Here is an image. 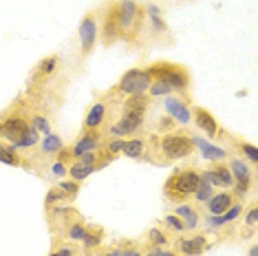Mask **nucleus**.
Here are the masks:
<instances>
[{
	"mask_svg": "<svg viewBox=\"0 0 258 256\" xmlns=\"http://www.w3.org/2000/svg\"><path fill=\"white\" fill-rule=\"evenodd\" d=\"M146 110H148V95H131L124 104V113L121 117L110 124L108 128V135L110 137H128L133 133H137L139 128L144 126V119H146Z\"/></svg>",
	"mask_w": 258,
	"mask_h": 256,
	"instance_id": "1",
	"label": "nucleus"
},
{
	"mask_svg": "<svg viewBox=\"0 0 258 256\" xmlns=\"http://www.w3.org/2000/svg\"><path fill=\"white\" fill-rule=\"evenodd\" d=\"M201 183V172L195 170V168H179L168 177L166 185H163V192L170 201L174 203H183L185 199H190L195 195L197 185Z\"/></svg>",
	"mask_w": 258,
	"mask_h": 256,
	"instance_id": "2",
	"label": "nucleus"
},
{
	"mask_svg": "<svg viewBox=\"0 0 258 256\" xmlns=\"http://www.w3.org/2000/svg\"><path fill=\"white\" fill-rule=\"evenodd\" d=\"M117 18H119L121 38L133 42L142 31V20H144L142 5L137 0H121V3H117Z\"/></svg>",
	"mask_w": 258,
	"mask_h": 256,
	"instance_id": "3",
	"label": "nucleus"
},
{
	"mask_svg": "<svg viewBox=\"0 0 258 256\" xmlns=\"http://www.w3.org/2000/svg\"><path fill=\"white\" fill-rule=\"evenodd\" d=\"M148 75L152 80H163L172 86V91H187L190 89V71L181 64H170V62H155L150 64L148 69Z\"/></svg>",
	"mask_w": 258,
	"mask_h": 256,
	"instance_id": "4",
	"label": "nucleus"
},
{
	"mask_svg": "<svg viewBox=\"0 0 258 256\" xmlns=\"http://www.w3.org/2000/svg\"><path fill=\"white\" fill-rule=\"evenodd\" d=\"M195 153V144L192 137L183 135V133H168V135L159 137V155L161 161H177V159H185Z\"/></svg>",
	"mask_w": 258,
	"mask_h": 256,
	"instance_id": "5",
	"label": "nucleus"
},
{
	"mask_svg": "<svg viewBox=\"0 0 258 256\" xmlns=\"http://www.w3.org/2000/svg\"><path fill=\"white\" fill-rule=\"evenodd\" d=\"M150 84H152V78L148 75L146 69H131V71L124 73V78L119 80L115 91H119L121 95H126V97L144 95V93H148Z\"/></svg>",
	"mask_w": 258,
	"mask_h": 256,
	"instance_id": "6",
	"label": "nucleus"
},
{
	"mask_svg": "<svg viewBox=\"0 0 258 256\" xmlns=\"http://www.w3.org/2000/svg\"><path fill=\"white\" fill-rule=\"evenodd\" d=\"M78 36H80L82 55H91V51L95 49V44H97V36H99L97 20H95V14H93V11L82 18L80 29H78Z\"/></svg>",
	"mask_w": 258,
	"mask_h": 256,
	"instance_id": "7",
	"label": "nucleus"
},
{
	"mask_svg": "<svg viewBox=\"0 0 258 256\" xmlns=\"http://www.w3.org/2000/svg\"><path fill=\"white\" fill-rule=\"evenodd\" d=\"M29 128V119L25 115H18V113H11L7 115L3 121H0V137L7 139V142L14 146L16 142L20 139V135Z\"/></svg>",
	"mask_w": 258,
	"mask_h": 256,
	"instance_id": "8",
	"label": "nucleus"
},
{
	"mask_svg": "<svg viewBox=\"0 0 258 256\" xmlns=\"http://www.w3.org/2000/svg\"><path fill=\"white\" fill-rule=\"evenodd\" d=\"M104 142H106V139H104L102 131H84L75 139V144L71 146V153H73V157H80L84 153H97V150L104 146Z\"/></svg>",
	"mask_w": 258,
	"mask_h": 256,
	"instance_id": "9",
	"label": "nucleus"
},
{
	"mask_svg": "<svg viewBox=\"0 0 258 256\" xmlns=\"http://www.w3.org/2000/svg\"><path fill=\"white\" fill-rule=\"evenodd\" d=\"M106 117H108V102L97 100L95 104H91L89 113L84 117V131H102Z\"/></svg>",
	"mask_w": 258,
	"mask_h": 256,
	"instance_id": "10",
	"label": "nucleus"
},
{
	"mask_svg": "<svg viewBox=\"0 0 258 256\" xmlns=\"http://www.w3.org/2000/svg\"><path fill=\"white\" fill-rule=\"evenodd\" d=\"M177 249L181 252V256H201L210 249V241L208 234H197L190 238H179L177 241Z\"/></svg>",
	"mask_w": 258,
	"mask_h": 256,
	"instance_id": "11",
	"label": "nucleus"
},
{
	"mask_svg": "<svg viewBox=\"0 0 258 256\" xmlns=\"http://www.w3.org/2000/svg\"><path fill=\"white\" fill-rule=\"evenodd\" d=\"M166 110L174 121H179V124H183V126L190 124L192 110H190V106H187L185 100H181V97H177V95H166Z\"/></svg>",
	"mask_w": 258,
	"mask_h": 256,
	"instance_id": "12",
	"label": "nucleus"
},
{
	"mask_svg": "<svg viewBox=\"0 0 258 256\" xmlns=\"http://www.w3.org/2000/svg\"><path fill=\"white\" fill-rule=\"evenodd\" d=\"M102 38L106 44H113L121 38V31H119V18H117V5H113L106 16H104V25H102Z\"/></svg>",
	"mask_w": 258,
	"mask_h": 256,
	"instance_id": "13",
	"label": "nucleus"
},
{
	"mask_svg": "<svg viewBox=\"0 0 258 256\" xmlns=\"http://www.w3.org/2000/svg\"><path fill=\"white\" fill-rule=\"evenodd\" d=\"M192 117H195L197 128H201V131H203L210 139L219 137V124H216L214 115L210 113V110H205V108H201V106H197V108H192Z\"/></svg>",
	"mask_w": 258,
	"mask_h": 256,
	"instance_id": "14",
	"label": "nucleus"
},
{
	"mask_svg": "<svg viewBox=\"0 0 258 256\" xmlns=\"http://www.w3.org/2000/svg\"><path fill=\"white\" fill-rule=\"evenodd\" d=\"M174 214L183 221L185 230H197L201 225V214H199V208L192 206V203H179Z\"/></svg>",
	"mask_w": 258,
	"mask_h": 256,
	"instance_id": "15",
	"label": "nucleus"
},
{
	"mask_svg": "<svg viewBox=\"0 0 258 256\" xmlns=\"http://www.w3.org/2000/svg\"><path fill=\"white\" fill-rule=\"evenodd\" d=\"M234 203H236V199H234L232 192H225V190H223V192H214L212 199L205 203V208H208L210 214H214V217H216V214H223V212H225L227 208H232Z\"/></svg>",
	"mask_w": 258,
	"mask_h": 256,
	"instance_id": "16",
	"label": "nucleus"
},
{
	"mask_svg": "<svg viewBox=\"0 0 258 256\" xmlns=\"http://www.w3.org/2000/svg\"><path fill=\"white\" fill-rule=\"evenodd\" d=\"M192 144H195V148H199L203 153L205 159H210V161H223V159H227V150L225 148H221V146H214V144H210L208 139H201V137H192Z\"/></svg>",
	"mask_w": 258,
	"mask_h": 256,
	"instance_id": "17",
	"label": "nucleus"
},
{
	"mask_svg": "<svg viewBox=\"0 0 258 256\" xmlns=\"http://www.w3.org/2000/svg\"><path fill=\"white\" fill-rule=\"evenodd\" d=\"M104 228H97V225H86V234L82 238V247H84V252H93V249L102 247L104 243Z\"/></svg>",
	"mask_w": 258,
	"mask_h": 256,
	"instance_id": "18",
	"label": "nucleus"
},
{
	"mask_svg": "<svg viewBox=\"0 0 258 256\" xmlns=\"http://www.w3.org/2000/svg\"><path fill=\"white\" fill-rule=\"evenodd\" d=\"M121 155H126L128 159H144V155H146V139H142V137L124 139Z\"/></svg>",
	"mask_w": 258,
	"mask_h": 256,
	"instance_id": "19",
	"label": "nucleus"
},
{
	"mask_svg": "<svg viewBox=\"0 0 258 256\" xmlns=\"http://www.w3.org/2000/svg\"><path fill=\"white\" fill-rule=\"evenodd\" d=\"M227 168H230L234 181H240V179H254V170H251V166L245 159H240V157H232Z\"/></svg>",
	"mask_w": 258,
	"mask_h": 256,
	"instance_id": "20",
	"label": "nucleus"
},
{
	"mask_svg": "<svg viewBox=\"0 0 258 256\" xmlns=\"http://www.w3.org/2000/svg\"><path fill=\"white\" fill-rule=\"evenodd\" d=\"M62 148H67L62 137L53 135V133H49L44 139H40V150H42V155H57Z\"/></svg>",
	"mask_w": 258,
	"mask_h": 256,
	"instance_id": "21",
	"label": "nucleus"
},
{
	"mask_svg": "<svg viewBox=\"0 0 258 256\" xmlns=\"http://www.w3.org/2000/svg\"><path fill=\"white\" fill-rule=\"evenodd\" d=\"M95 172V166H84V164H78V161H73L71 166L67 168V174L73 179V181H84V179H89L91 174Z\"/></svg>",
	"mask_w": 258,
	"mask_h": 256,
	"instance_id": "22",
	"label": "nucleus"
},
{
	"mask_svg": "<svg viewBox=\"0 0 258 256\" xmlns=\"http://www.w3.org/2000/svg\"><path fill=\"white\" fill-rule=\"evenodd\" d=\"M0 164L22 166V159L18 157V150L11 146V144H0Z\"/></svg>",
	"mask_w": 258,
	"mask_h": 256,
	"instance_id": "23",
	"label": "nucleus"
},
{
	"mask_svg": "<svg viewBox=\"0 0 258 256\" xmlns=\"http://www.w3.org/2000/svg\"><path fill=\"white\" fill-rule=\"evenodd\" d=\"M212 195H214V188L205 181V179H201V183L197 185V190H195V195H192V197H195L197 206H205V203L212 199Z\"/></svg>",
	"mask_w": 258,
	"mask_h": 256,
	"instance_id": "24",
	"label": "nucleus"
},
{
	"mask_svg": "<svg viewBox=\"0 0 258 256\" xmlns=\"http://www.w3.org/2000/svg\"><path fill=\"white\" fill-rule=\"evenodd\" d=\"M86 234V225H84V221H75L73 225H69L67 232H64V238L67 241H71V243H80L82 238H84Z\"/></svg>",
	"mask_w": 258,
	"mask_h": 256,
	"instance_id": "25",
	"label": "nucleus"
},
{
	"mask_svg": "<svg viewBox=\"0 0 258 256\" xmlns=\"http://www.w3.org/2000/svg\"><path fill=\"white\" fill-rule=\"evenodd\" d=\"M238 150L240 155H243V159L249 161V166H256L258 164V153H256V146L249 142H236V146H234Z\"/></svg>",
	"mask_w": 258,
	"mask_h": 256,
	"instance_id": "26",
	"label": "nucleus"
},
{
	"mask_svg": "<svg viewBox=\"0 0 258 256\" xmlns=\"http://www.w3.org/2000/svg\"><path fill=\"white\" fill-rule=\"evenodd\" d=\"M55 67H57V55H49L36 67V75L38 78H46V75H51L55 71Z\"/></svg>",
	"mask_w": 258,
	"mask_h": 256,
	"instance_id": "27",
	"label": "nucleus"
},
{
	"mask_svg": "<svg viewBox=\"0 0 258 256\" xmlns=\"http://www.w3.org/2000/svg\"><path fill=\"white\" fill-rule=\"evenodd\" d=\"M170 93H174L172 86H170L168 82H163V80H152V84L148 89L150 97H166V95H170Z\"/></svg>",
	"mask_w": 258,
	"mask_h": 256,
	"instance_id": "28",
	"label": "nucleus"
},
{
	"mask_svg": "<svg viewBox=\"0 0 258 256\" xmlns=\"http://www.w3.org/2000/svg\"><path fill=\"white\" fill-rule=\"evenodd\" d=\"M67 201H69L67 195H64L57 185L46 192V208H49V210H51V208H55V206H60V203H67Z\"/></svg>",
	"mask_w": 258,
	"mask_h": 256,
	"instance_id": "29",
	"label": "nucleus"
},
{
	"mask_svg": "<svg viewBox=\"0 0 258 256\" xmlns=\"http://www.w3.org/2000/svg\"><path fill=\"white\" fill-rule=\"evenodd\" d=\"M148 243H150V247H166L168 245V236L163 234V232L159 228H150L148 230Z\"/></svg>",
	"mask_w": 258,
	"mask_h": 256,
	"instance_id": "30",
	"label": "nucleus"
},
{
	"mask_svg": "<svg viewBox=\"0 0 258 256\" xmlns=\"http://www.w3.org/2000/svg\"><path fill=\"white\" fill-rule=\"evenodd\" d=\"M121 148H124V139H121V137H113V139H108V142H104V146H102L104 153L110 155V157L119 155V153H121Z\"/></svg>",
	"mask_w": 258,
	"mask_h": 256,
	"instance_id": "31",
	"label": "nucleus"
},
{
	"mask_svg": "<svg viewBox=\"0 0 258 256\" xmlns=\"http://www.w3.org/2000/svg\"><path fill=\"white\" fill-rule=\"evenodd\" d=\"M214 172L219 174V179H221L223 188H232V185H234V177H232L230 168H227L225 164H219V166H214Z\"/></svg>",
	"mask_w": 258,
	"mask_h": 256,
	"instance_id": "32",
	"label": "nucleus"
},
{
	"mask_svg": "<svg viewBox=\"0 0 258 256\" xmlns=\"http://www.w3.org/2000/svg\"><path fill=\"white\" fill-rule=\"evenodd\" d=\"M57 188L67 195L69 201H73L75 197H78V192H80V181H73V179H71V181H60V183H57Z\"/></svg>",
	"mask_w": 258,
	"mask_h": 256,
	"instance_id": "33",
	"label": "nucleus"
},
{
	"mask_svg": "<svg viewBox=\"0 0 258 256\" xmlns=\"http://www.w3.org/2000/svg\"><path fill=\"white\" fill-rule=\"evenodd\" d=\"M29 124L36 128L38 133H44V135H49V133H51V121L46 119V117H42V115H31Z\"/></svg>",
	"mask_w": 258,
	"mask_h": 256,
	"instance_id": "34",
	"label": "nucleus"
},
{
	"mask_svg": "<svg viewBox=\"0 0 258 256\" xmlns=\"http://www.w3.org/2000/svg\"><path fill=\"white\" fill-rule=\"evenodd\" d=\"M163 223H166V228L168 230H172V232H177V234H183V232H185V225H183V221H181L179 217H177V214H168V217L166 219H163Z\"/></svg>",
	"mask_w": 258,
	"mask_h": 256,
	"instance_id": "35",
	"label": "nucleus"
},
{
	"mask_svg": "<svg viewBox=\"0 0 258 256\" xmlns=\"http://www.w3.org/2000/svg\"><path fill=\"white\" fill-rule=\"evenodd\" d=\"M256 223H258V208L256 206H251L247 212L243 214V225L247 228L251 234H254V230H256Z\"/></svg>",
	"mask_w": 258,
	"mask_h": 256,
	"instance_id": "36",
	"label": "nucleus"
},
{
	"mask_svg": "<svg viewBox=\"0 0 258 256\" xmlns=\"http://www.w3.org/2000/svg\"><path fill=\"white\" fill-rule=\"evenodd\" d=\"M251 183H254V179H240V181H234V199H238V197H245L249 192V188H251Z\"/></svg>",
	"mask_w": 258,
	"mask_h": 256,
	"instance_id": "37",
	"label": "nucleus"
},
{
	"mask_svg": "<svg viewBox=\"0 0 258 256\" xmlns=\"http://www.w3.org/2000/svg\"><path fill=\"white\" fill-rule=\"evenodd\" d=\"M53 252L57 254V256H78V249H75L73 245H71V241H55V249Z\"/></svg>",
	"mask_w": 258,
	"mask_h": 256,
	"instance_id": "38",
	"label": "nucleus"
},
{
	"mask_svg": "<svg viewBox=\"0 0 258 256\" xmlns=\"http://www.w3.org/2000/svg\"><path fill=\"white\" fill-rule=\"evenodd\" d=\"M119 245H121V256H142V249L131 241H121Z\"/></svg>",
	"mask_w": 258,
	"mask_h": 256,
	"instance_id": "39",
	"label": "nucleus"
},
{
	"mask_svg": "<svg viewBox=\"0 0 258 256\" xmlns=\"http://www.w3.org/2000/svg\"><path fill=\"white\" fill-rule=\"evenodd\" d=\"M201 179H205L212 188H223V183H221V179H219V174L214 172V168L212 170H205V172H201Z\"/></svg>",
	"mask_w": 258,
	"mask_h": 256,
	"instance_id": "40",
	"label": "nucleus"
},
{
	"mask_svg": "<svg viewBox=\"0 0 258 256\" xmlns=\"http://www.w3.org/2000/svg\"><path fill=\"white\" fill-rule=\"evenodd\" d=\"M150 27L155 33H168V27H166V22L161 20V16H150Z\"/></svg>",
	"mask_w": 258,
	"mask_h": 256,
	"instance_id": "41",
	"label": "nucleus"
},
{
	"mask_svg": "<svg viewBox=\"0 0 258 256\" xmlns=\"http://www.w3.org/2000/svg\"><path fill=\"white\" fill-rule=\"evenodd\" d=\"M95 256H121V245L117 243V245L108 247V249H99V252Z\"/></svg>",
	"mask_w": 258,
	"mask_h": 256,
	"instance_id": "42",
	"label": "nucleus"
},
{
	"mask_svg": "<svg viewBox=\"0 0 258 256\" xmlns=\"http://www.w3.org/2000/svg\"><path fill=\"white\" fill-rule=\"evenodd\" d=\"M53 174H55V177H64V174H67V166H64V164H60V161H53Z\"/></svg>",
	"mask_w": 258,
	"mask_h": 256,
	"instance_id": "43",
	"label": "nucleus"
},
{
	"mask_svg": "<svg viewBox=\"0 0 258 256\" xmlns=\"http://www.w3.org/2000/svg\"><path fill=\"white\" fill-rule=\"evenodd\" d=\"M146 11H148V16H161V9L157 7V5H148Z\"/></svg>",
	"mask_w": 258,
	"mask_h": 256,
	"instance_id": "44",
	"label": "nucleus"
},
{
	"mask_svg": "<svg viewBox=\"0 0 258 256\" xmlns=\"http://www.w3.org/2000/svg\"><path fill=\"white\" fill-rule=\"evenodd\" d=\"M161 256H181V254H177V252H170V249H163Z\"/></svg>",
	"mask_w": 258,
	"mask_h": 256,
	"instance_id": "45",
	"label": "nucleus"
},
{
	"mask_svg": "<svg viewBox=\"0 0 258 256\" xmlns=\"http://www.w3.org/2000/svg\"><path fill=\"white\" fill-rule=\"evenodd\" d=\"M249 256H258V247H256V245H251V249H249Z\"/></svg>",
	"mask_w": 258,
	"mask_h": 256,
	"instance_id": "46",
	"label": "nucleus"
}]
</instances>
